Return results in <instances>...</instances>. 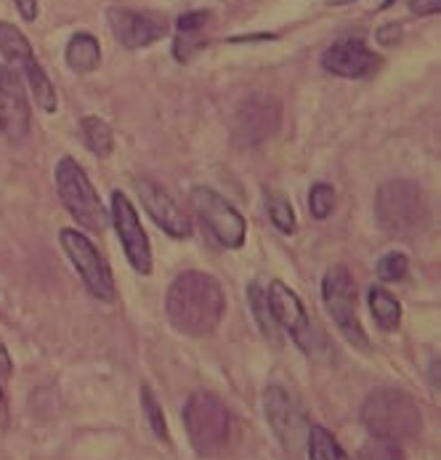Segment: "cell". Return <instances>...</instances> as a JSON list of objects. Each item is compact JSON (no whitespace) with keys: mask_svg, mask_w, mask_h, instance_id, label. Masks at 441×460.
Masks as SVG:
<instances>
[{"mask_svg":"<svg viewBox=\"0 0 441 460\" xmlns=\"http://www.w3.org/2000/svg\"><path fill=\"white\" fill-rule=\"evenodd\" d=\"M101 62V49L99 40L88 32H77L69 43H66V65L75 72H93Z\"/></svg>","mask_w":441,"mask_h":460,"instance_id":"cell-19","label":"cell"},{"mask_svg":"<svg viewBox=\"0 0 441 460\" xmlns=\"http://www.w3.org/2000/svg\"><path fill=\"white\" fill-rule=\"evenodd\" d=\"M165 312L171 325L179 332L202 338L221 325L226 312V298L216 277L205 271H184L173 279L168 290Z\"/></svg>","mask_w":441,"mask_h":460,"instance_id":"cell-1","label":"cell"},{"mask_svg":"<svg viewBox=\"0 0 441 460\" xmlns=\"http://www.w3.org/2000/svg\"><path fill=\"white\" fill-rule=\"evenodd\" d=\"M0 429H8V399L3 386H0Z\"/></svg>","mask_w":441,"mask_h":460,"instance_id":"cell-33","label":"cell"},{"mask_svg":"<svg viewBox=\"0 0 441 460\" xmlns=\"http://www.w3.org/2000/svg\"><path fill=\"white\" fill-rule=\"evenodd\" d=\"M306 447H309V458L312 460H351L324 426H309Z\"/></svg>","mask_w":441,"mask_h":460,"instance_id":"cell-22","label":"cell"},{"mask_svg":"<svg viewBox=\"0 0 441 460\" xmlns=\"http://www.w3.org/2000/svg\"><path fill=\"white\" fill-rule=\"evenodd\" d=\"M80 136H83L85 146H88L93 155H99V157H107V155H112V149H115L112 128H110L101 118H93V115L83 118V120H80Z\"/></svg>","mask_w":441,"mask_h":460,"instance_id":"cell-21","label":"cell"},{"mask_svg":"<svg viewBox=\"0 0 441 460\" xmlns=\"http://www.w3.org/2000/svg\"><path fill=\"white\" fill-rule=\"evenodd\" d=\"M141 410H144V415H146L149 429L154 431V437H157L160 442H171V437H168V423H165V415H163V407H160L157 396H154V392H152L146 384L141 386Z\"/></svg>","mask_w":441,"mask_h":460,"instance_id":"cell-24","label":"cell"},{"mask_svg":"<svg viewBox=\"0 0 441 460\" xmlns=\"http://www.w3.org/2000/svg\"><path fill=\"white\" fill-rule=\"evenodd\" d=\"M263 407H266V420L274 431V437L279 439V445L287 453H298L306 445V412L304 407L295 402V396L287 394V389L271 384L263 394Z\"/></svg>","mask_w":441,"mask_h":460,"instance_id":"cell-10","label":"cell"},{"mask_svg":"<svg viewBox=\"0 0 441 460\" xmlns=\"http://www.w3.org/2000/svg\"><path fill=\"white\" fill-rule=\"evenodd\" d=\"M330 5H346V3H354V0H327Z\"/></svg>","mask_w":441,"mask_h":460,"instance_id":"cell-35","label":"cell"},{"mask_svg":"<svg viewBox=\"0 0 441 460\" xmlns=\"http://www.w3.org/2000/svg\"><path fill=\"white\" fill-rule=\"evenodd\" d=\"M380 229L393 237H415L428 224V202L415 181L393 179L383 184L375 198Z\"/></svg>","mask_w":441,"mask_h":460,"instance_id":"cell-3","label":"cell"},{"mask_svg":"<svg viewBox=\"0 0 441 460\" xmlns=\"http://www.w3.org/2000/svg\"><path fill=\"white\" fill-rule=\"evenodd\" d=\"M441 8V0H412L410 11L418 13V16H428V13H437Z\"/></svg>","mask_w":441,"mask_h":460,"instance_id":"cell-29","label":"cell"},{"mask_svg":"<svg viewBox=\"0 0 441 460\" xmlns=\"http://www.w3.org/2000/svg\"><path fill=\"white\" fill-rule=\"evenodd\" d=\"M248 304H251L252 309V317H255V325L260 330V335L271 343V346H282V330L277 325V320H274V314H271V306H269V298H266V290L258 285V282H252L251 288H248Z\"/></svg>","mask_w":441,"mask_h":460,"instance_id":"cell-18","label":"cell"},{"mask_svg":"<svg viewBox=\"0 0 441 460\" xmlns=\"http://www.w3.org/2000/svg\"><path fill=\"white\" fill-rule=\"evenodd\" d=\"M365 429L388 442H410L423 429V415L418 402L399 389H375L362 404Z\"/></svg>","mask_w":441,"mask_h":460,"instance_id":"cell-2","label":"cell"},{"mask_svg":"<svg viewBox=\"0 0 441 460\" xmlns=\"http://www.w3.org/2000/svg\"><path fill=\"white\" fill-rule=\"evenodd\" d=\"M54 179H57V190H59L64 208L77 218V224H83L91 232H104L110 226V216L96 195L91 179L85 176L83 165H77V160L62 157L57 163Z\"/></svg>","mask_w":441,"mask_h":460,"instance_id":"cell-5","label":"cell"},{"mask_svg":"<svg viewBox=\"0 0 441 460\" xmlns=\"http://www.w3.org/2000/svg\"><path fill=\"white\" fill-rule=\"evenodd\" d=\"M335 208V190L330 184H314L309 192V210L314 218H327Z\"/></svg>","mask_w":441,"mask_h":460,"instance_id":"cell-28","label":"cell"},{"mask_svg":"<svg viewBox=\"0 0 441 460\" xmlns=\"http://www.w3.org/2000/svg\"><path fill=\"white\" fill-rule=\"evenodd\" d=\"M279 128V104L271 96L255 93L243 102L234 118V138L243 146H255Z\"/></svg>","mask_w":441,"mask_h":460,"instance_id":"cell-14","label":"cell"},{"mask_svg":"<svg viewBox=\"0 0 441 460\" xmlns=\"http://www.w3.org/2000/svg\"><path fill=\"white\" fill-rule=\"evenodd\" d=\"M207 13L205 11H194V13H184L179 19V40H176V59H190V51L197 49V35L205 30Z\"/></svg>","mask_w":441,"mask_h":460,"instance_id":"cell-23","label":"cell"},{"mask_svg":"<svg viewBox=\"0 0 441 460\" xmlns=\"http://www.w3.org/2000/svg\"><path fill=\"white\" fill-rule=\"evenodd\" d=\"M391 3H393V0H383V5H380V8H388Z\"/></svg>","mask_w":441,"mask_h":460,"instance_id":"cell-36","label":"cell"},{"mask_svg":"<svg viewBox=\"0 0 441 460\" xmlns=\"http://www.w3.org/2000/svg\"><path fill=\"white\" fill-rule=\"evenodd\" d=\"M136 190H138V198H141L144 210L149 213V218H152L163 232H168V234L176 237V240L190 237V216L181 210V205L171 198L160 184H154V181H149V179H141V181H136Z\"/></svg>","mask_w":441,"mask_h":460,"instance_id":"cell-15","label":"cell"},{"mask_svg":"<svg viewBox=\"0 0 441 460\" xmlns=\"http://www.w3.org/2000/svg\"><path fill=\"white\" fill-rule=\"evenodd\" d=\"M184 426H187L191 447L205 458L221 456L229 447V439L234 431L226 404L210 392H194L190 396L184 407Z\"/></svg>","mask_w":441,"mask_h":460,"instance_id":"cell-4","label":"cell"},{"mask_svg":"<svg viewBox=\"0 0 441 460\" xmlns=\"http://www.w3.org/2000/svg\"><path fill=\"white\" fill-rule=\"evenodd\" d=\"M437 367H439V359L431 362V381H434V389H439V373H437Z\"/></svg>","mask_w":441,"mask_h":460,"instance_id":"cell-34","label":"cell"},{"mask_svg":"<svg viewBox=\"0 0 441 460\" xmlns=\"http://www.w3.org/2000/svg\"><path fill=\"white\" fill-rule=\"evenodd\" d=\"M367 301H370V312L375 317L383 330H396L401 323V304L396 301V296H391L385 288H370L367 293Z\"/></svg>","mask_w":441,"mask_h":460,"instance_id":"cell-20","label":"cell"},{"mask_svg":"<svg viewBox=\"0 0 441 460\" xmlns=\"http://www.w3.org/2000/svg\"><path fill=\"white\" fill-rule=\"evenodd\" d=\"M266 208H269V216L274 221V226L282 232V234H293L295 232V210L287 199L277 192H266Z\"/></svg>","mask_w":441,"mask_h":460,"instance_id":"cell-25","label":"cell"},{"mask_svg":"<svg viewBox=\"0 0 441 460\" xmlns=\"http://www.w3.org/2000/svg\"><path fill=\"white\" fill-rule=\"evenodd\" d=\"M357 460H404V456L396 442L373 437L367 445H362V450L357 453Z\"/></svg>","mask_w":441,"mask_h":460,"instance_id":"cell-26","label":"cell"},{"mask_svg":"<svg viewBox=\"0 0 441 460\" xmlns=\"http://www.w3.org/2000/svg\"><path fill=\"white\" fill-rule=\"evenodd\" d=\"M0 54L5 57V62L11 66H16L27 83H30V91L38 102V107L43 112H57L59 107V99H57V88L51 85L49 75L43 72L40 62L35 59L32 49H30V40L8 22H0Z\"/></svg>","mask_w":441,"mask_h":460,"instance_id":"cell-7","label":"cell"},{"mask_svg":"<svg viewBox=\"0 0 441 460\" xmlns=\"http://www.w3.org/2000/svg\"><path fill=\"white\" fill-rule=\"evenodd\" d=\"M266 298H269V306H271V314L277 320L279 330H285L295 346L306 354H314L319 349V335H316L314 325H312V317L306 314V306L301 304V298L279 279H274L266 290Z\"/></svg>","mask_w":441,"mask_h":460,"instance_id":"cell-11","label":"cell"},{"mask_svg":"<svg viewBox=\"0 0 441 460\" xmlns=\"http://www.w3.org/2000/svg\"><path fill=\"white\" fill-rule=\"evenodd\" d=\"M322 298L327 306V314L332 317V323L343 332V338L367 351V335L362 330L359 314H357V285L348 274L346 266H332L327 269L324 279H322Z\"/></svg>","mask_w":441,"mask_h":460,"instance_id":"cell-6","label":"cell"},{"mask_svg":"<svg viewBox=\"0 0 441 460\" xmlns=\"http://www.w3.org/2000/svg\"><path fill=\"white\" fill-rule=\"evenodd\" d=\"M107 19H110L115 40L123 49H130V51L146 49V46H152V43H157V40H163L168 35L165 22H160L154 16H146V13L128 11V8H110Z\"/></svg>","mask_w":441,"mask_h":460,"instance_id":"cell-17","label":"cell"},{"mask_svg":"<svg viewBox=\"0 0 441 460\" xmlns=\"http://www.w3.org/2000/svg\"><path fill=\"white\" fill-rule=\"evenodd\" d=\"M401 38V30H399V24H385L383 30L378 32V43L380 46H391V43H396Z\"/></svg>","mask_w":441,"mask_h":460,"instance_id":"cell-30","label":"cell"},{"mask_svg":"<svg viewBox=\"0 0 441 460\" xmlns=\"http://www.w3.org/2000/svg\"><path fill=\"white\" fill-rule=\"evenodd\" d=\"M322 66L330 75L348 77V80H359V77H370V75L378 72L380 57L375 51H370L359 38H346V40L332 43L324 51Z\"/></svg>","mask_w":441,"mask_h":460,"instance_id":"cell-16","label":"cell"},{"mask_svg":"<svg viewBox=\"0 0 441 460\" xmlns=\"http://www.w3.org/2000/svg\"><path fill=\"white\" fill-rule=\"evenodd\" d=\"M112 224H115V232L123 243V251H126L128 261L130 266L138 271V274H149L152 271V248H149V240H146V232L138 221V213L133 208V202L118 190L112 192V213H110Z\"/></svg>","mask_w":441,"mask_h":460,"instance_id":"cell-12","label":"cell"},{"mask_svg":"<svg viewBox=\"0 0 441 460\" xmlns=\"http://www.w3.org/2000/svg\"><path fill=\"white\" fill-rule=\"evenodd\" d=\"M30 120L32 112L19 75L0 65V133L8 141H22L30 133Z\"/></svg>","mask_w":441,"mask_h":460,"instance_id":"cell-13","label":"cell"},{"mask_svg":"<svg viewBox=\"0 0 441 460\" xmlns=\"http://www.w3.org/2000/svg\"><path fill=\"white\" fill-rule=\"evenodd\" d=\"M191 205L202 221V226L213 234V240L224 248H243L248 237V224L243 213L207 187L191 190Z\"/></svg>","mask_w":441,"mask_h":460,"instance_id":"cell-9","label":"cell"},{"mask_svg":"<svg viewBox=\"0 0 441 460\" xmlns=\"http://www.w3.org/2000/svg\"><path fill=\"white\" fill-rule=\"evenodd\" d=\"M16 5H19V13H22L27 22H32V19L38 16V0H16Z\"/></svg>","mask_w":441,"mask_h":460,"instance_id":"cell-31","label":"cell"},{"mask_svg":"<svg viewBox=\"0 0 441 460\" xmlns=\"http://www.w3.org/2000/svg\"><path fill=\"white\" fill-rule=\"evenodd\" d=\"M59 240H62L64 253L69 256L72 266L83 277L88 293L101 304H112L115 301V279H112V271L104 261V256L99 253V248L77 229H62Z\"/></svg>","mask_w":441,"mask_h":460,"instance_id":"cell-8","label":"cell"},{"mask_svg":"<svg viewBox=\"0 0 441 460\" xmlns=\"http://www.w3.org/2000/svg\"><path fill=\"white\" fill-rule=\"evenodd\" d=\"M410 274V261L404 253H385L378 263V277L383 282H401Z\"/></svg>","mask_w":441,"mask_h":460,"instance_id":"cell-27","label":"cell"},{"mask_svg":"<svg viewBox=\"0 0 441 460\" xmlns=\"http://www.w3.org/2000/svg\"><path fill=\"white\" fill-rule=\"evenodd\" d=\"M13 373V362H11V354H8V349L0 343V378H8Z\"/></svg>","mask_w":441,"mask_h":460,"instance_id":"cell-32","label":"cell"}]
</instances>
